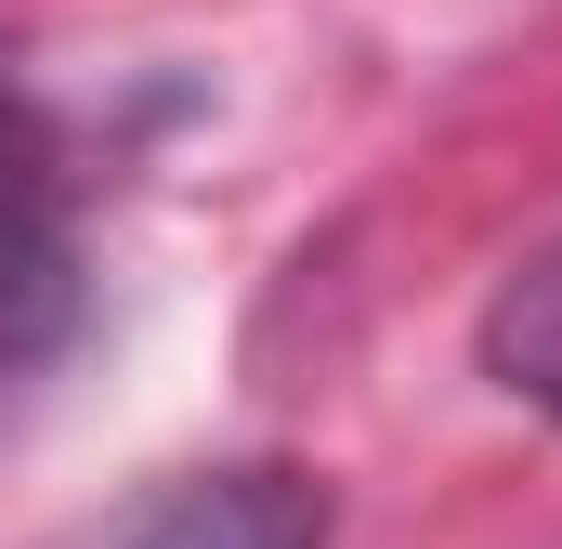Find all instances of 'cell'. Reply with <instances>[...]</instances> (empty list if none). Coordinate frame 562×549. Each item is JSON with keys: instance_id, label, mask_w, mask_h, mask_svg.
<instances>
[{"instance_id": "1", "label": "cell", "mask_w": 562, "mask_h": 549, "mask_svg": "<svg viewBox=\"0 0 562 549\" xmlns=\"http://www.w3.org/2000/svg\"><path fill=\"white\" fill-rule=\"evenodd\" d=\"M327 537H340L327 471H301V458H210V471L144 484L79 549H327Z\"/></svg>"}, {"instance_id": "2", "label": "cell", "mask_w": 562, "mask_h": 549, "mask_svg": "<svg viewBox=\"0 0 562 549\" xmlns=\"http://www.w3.org/2000/svg\"><path fill=\"white\" fill-rule=\"evenodd\" d=\"M471 354H484V380H497L510 406L562 418V249H537L524 274H497V301H484Z\"/></svg>"}]
</instances>
